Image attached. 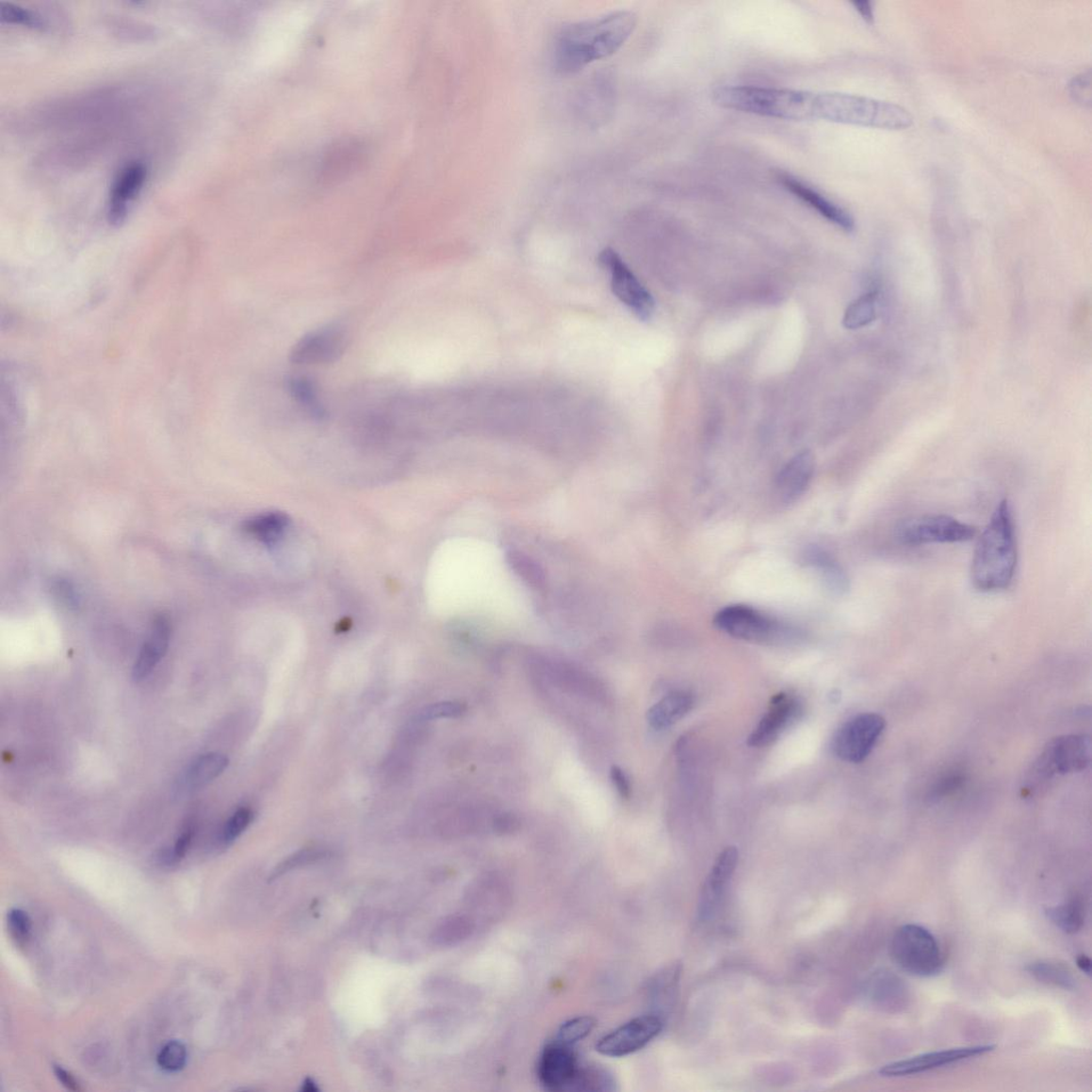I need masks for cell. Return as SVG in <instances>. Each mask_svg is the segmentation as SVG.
Here are the masks:
<instances>
[{
  "instance_id": "1",
  "label": "cell",
  "mask_w": 1092,
  "mask_h": 1092,
  "mask_svg": "<svg viewBox=\"0 0 1092 1092\" xmlns=\"http://www.w3.org/2000/svg\"><path fill=\"white\" fill-rule=\"evenodd\" d=\"M445 564V589L452 610H497L514 587L498 549L488 542L463 540L451 546Z\"/></svg>"
},
{
  "instance_id": "2",
  "label": "cell",
  "mask_w": 1092,
  "mask_h": 1092,
  "mask_svg": "<svg viewBox=\"0 0 1092 1092\" xmlns=\"http://www.w3.org/2000/svg\"><path fill=\"white\" fill-rule=\"evenodd\" d=\"M636 25L634 12L617 11L563 27L555 39L556 71L562 75L576 74L593 62L609 58L627 41Z\"/></svg>"
},
{
  "instance_id": "3",
  "label": "cell",
  "mask_w": 1092,
  "mask_h": 1092,
  "mask_svg": "<svg viewBox=\"0 0 1092 1092\" xmlns=\"http://www.w3.org/2000/svg\"><path fill=\"white\" fill-rule=\"evenodd\" d=\"M1018 564V544L1013 508L1002 500L978 539L970 564V579L982 593L1007 589Z\"/></svg>"
},
{
  "instance_id": "4",
  "label": "cell",
  "mask_w": 1092,
  "mask_h": 1092,
  "mask_svg": "<svg viewBox=\"0 0 1092 1092\" xmlns=\"http://www.w3.org/2000/svg\"><path fill=\"white\" fill-rule=\"evenodd\" d=\"M720 106L782 120H820V93L759 87H724L714 91Z\"/></svg>"
},
{
  "instance_id": "5",
  "label": "cell",
  "mask_w": 1092,
  "mask_h": 1092,
  "mask_svg": "<svg viewBox=\"0 0 1092 1092\" xmlns=\"http://www.w3.org/2000/svg\"><path fill=\"white\" fill-rule=\"evenodd\" d=\"M821 120L880 129H907L911 113L893 103L845 93H821Z\"/></svg>"
},
{
  "instance_id": "6",
  "label": "cell",
  "mask_w": 1092,
  "mask_h": 1092,
  "mask_svg": "<svg viewBox=\"0 0 1092 1092\" xmlns=\"http://www.w3.org/2000/svg\"><path fill=\"white\" fill-rule=\"evenodd\" d=\"M714 625L726 635L758 644H790L802 637L797 629L747 605L726 606L716 613Z\"/></svg>"
},
{
  "instance_id": "7",
  "label": "cell",
  "mask_w": 1092,
  "mask_h": 1092,
  "mask_svg": "<svg viewBox=\"0 0 1092 1092\" xmlns=\"http://www.w3.org/2000/svg\"><path fill=\"white\" fill-rule=\"evenodd\" d=\"M891 956L904 972L918 977L936 976L944 966L940 945L935 936L917 924L903 925L896 930Z\"/></svg>"
},
{
  "instance_id": "8",
  "label": "cell",
  "mask_w": 1092,
  "mask_h": 1092,
  "mask_svg": "<svg viewBox=\"0 0 1092 1092\" xmlns=\"http://www.w3.org/2000/svg\"><path fill=\"white\" fill-rule=\"evenodd\" d=\"M976 529L950 515L926 514L901 522L895 529V539L905 546L937 544H959L973 539Z\"/></svg>"
},
{
  "instance_id": "9",
  "label": "cell",
  "mask_w": 1092,
  "mask_h": 1092,
  "mask_svg": "<svg viewBox=\"0 0 1092 1092\" xmlns=\"http://www.w3.org/2000/svg\"><path fill=\"white\" fill-rule=\"evenodd\" d=\"M1091 762V741L1086 735L1059 736L1049 742L1033 766L1035 784L1046 782L1055 774L1078 773Z\"/></svg>"
},
{
  "instance_id": "10",
  "label": "cell",
  "mask_w": 1092,
  "mask_h": 1092,
  "mask_svg": "<svg viewBox=\"0 0 1092 1092\" xmlns=\"http://www.w3.org/2000/svg\"><path fill=\"white\" fill-rule=\"evenodd\" d=\"M598 263L611 274L612 293L627 305L636 317L648 321L655 311L654 298L639 281L633 271L623 262L616 251L608 248L598 255Z\"/></svg>"
},
{
  "instance_id": "11",
  "label": "cell",
  "mask_w": 1092,
  "mask_h": 1092,
  "mask_svg": "<svg viewBox=\"0 0 1092 1092\" xmlns=\"http://www.w3.org/2000/svg\"><path fill=\"white\" fill-rule=\"evenodd\" d=\"M886 727V719L873 713H865L849 719L832 741L835 755L848 763H861L867 758Z\"/></svg>"
},
{
  "instance_id": "12",
  "label": "cell",
  "mask_w": 1092,
  "mask_h": 1092,
  "mask_svg": "<svg viewBox=\"0 0 1092 1092\" xmlns=\"http://www.w3.org/2000/svg\"><path fill=\"white\" fill-rule=\"evenodd\" d=\"M664 1018L650 1014L633 1019L598 1040L595 1049L608 1057H623L648 1046L664 1029Z\"/></svg>"
},
{
  "instance_id": "13",
  "label": "cell",
  "mask_w": 1092,
  "mask_h": 1092,
  "mask_svg": "<svg viewBox=\"0 0 1092 1092\" xmlns=\"http://www.w3.org/2000/svg\"><path fill=\"white\" fill-rule=\"evenodd\" d=\"M994 1046H975L930 1051V1053L913 1056L903 1061L888 1064L879 1070L881 1077L901 1078L909 1077L950 1066L970 1058H975L990 1053Z\"/></svg>"
},
{
  "instance_id": "14",
  "label": "cell",
  "mask_w": 1092,
  "mask_h": 1092,
  "mask_svg": "<svg viewBox=\"0 0 1092 1092\" xmlns=\"http://www.w3.org/2000/svg\"><path fill=\"white\" fill-rule=\"evenodd\" d=\"M579 1063L572 1046L553 1040L547 1043L539 1058L538 1079L549 1091L570 1090Z\"/></svg>"
},
{
  "instance_id": "15",
  "label": "cell",
  "mask_w": 1092,
  "mask_h": 1092,
  "mask_svg": "<svg viewBox=\"0 0 1092 1092\" xmlns=\"http://www.w3.org/2000/svg\"><path fill=\"white\" fill-rule=\"evenodd\" d=\"M803 707L794 695L787 693L774 694L766 715L760 720L748 739L751 747L771 745L781 733L802 714Z\"/></svg>"
},
{
  "instance_id": "16",
  "label": "cell",
  "mask_w": 1092,
  "mask_h": 1092,
  "mask_svg": "<svg viewBox=\"0 0 1092 1092\" xmlns=\"http://www.w3.org/2000/svg\"><path fill=\"white\" fill-rule=\"evenodd\" d=\"M739 851L734 846L724 849L718 856L703 885L699 902V919L708 921L714 916L726 892L739 864Z\"/></svg>"
},
{
  "instance_id": "17",
  "label": "cell",
  "mask_w": 1092,
  "mask_h": 1092,
  "mask_svg": "<svg viewBox=\"0 0 1092 1092\" xmlns=\"http://www.w3.org/2000/svg\"><path fill=\"white\" fill-rule=\"evenodd\" d=\"M346 337L336 328L321 329L306 334L290 352V360L296 364H326L334 362L344 352Z\"/></svg>"
},
{
  "instance_id": "18",
  "label": "cell",
  "mask_w": 1092,
  "mask_h": 1092,
  "mask_svg": "<svg viewBox=\"0 0 1092 1092\" xmlns=\"http://www.w3.org/2000/svg\"><path fill=\"white\" fill-rule=\"evenodd\" d=\"M147 180V168L139 161L126 166L112 185L108 201V220L120 224L125 220L129 206L139 196Z\"/></svg>"
},
{
  "instance_id": "19",
  "label": "cell",
  "mask_w": 1092,
  "mask_h": 1092,
  "mask_svg": "<svg viewBox=\"0 0 1092 1092\" xmlns=\"http://www.w3.org/2000/svg\"><path fill=\"white\" fill-rule=\"evenodd\" d=\"M814 473L815 459L810 451L805 450L791 458L775 479V493L781 503H795L802 497L810 487Z\"/></svg>"
},
{
  "instance_id": "20",
  "label": "cell",
  "mask_w": 1092,
  "mask_h": 1092,
  "mask_svg": "<svg viewBox=\"0 0 1092 1092\" xmlns=\"http://www.w3.org/2000/svg\"><path fill=\"white\" fill-rule=\"evenodd\" d=\"M779 180L784 187L795 194L797 198L804 201L821 216L826 218L831 223L846 232H852L855 229V220L852 215L844 208L824 198L819 191L808 187L807 185L789 174H780Z\"/></svg>"
},
{
  "instance_id": "21",
  "label": "cell",
  "mask_w": 1092,
  "mask_h": 1092,
  "mask_svg": "<svg viewBox=\"0 0 1092 1092\" xmlns=\"http://www.w3.org/2000/svg\"><path fill=\"white\" fill-rule=\"evenodd\" d=\"M170 637H171L170 621L164 614H161L154 620L150 635L135 661L134 681H143L153 673V670L156 668L168 651Z\"/></svg>"
},
{
  "instance_id": "22",
  "label": "cell",
  "mask_w": 1092,
  "mask_h": 1092,
  "mask_svg": "<svg viewBox=\"0 0 1092 1092\" xmlns=\"http://www.w3.org/2000/svg\"><path fill=\"white\" fill-rule=\"evenodd\" d=\"M693 708V694L687 692H675L653 706L646 718L653 729L664 730L679 722Z\"/></svg>"
},
{
  "instance_id": "23",
  "label": "cell",
  "mask_w": 1092,
  "mask_h": 1092,
  "mask_svg": "<svg viewBox=\"0 0 1092 1092\" xmlns=\"http://www.w3.org/2000/svg\"><path fill=\"white\" fill-rule=\"evenodd\" d=\"M229 766V758L222 754L210 752L194 759L185 772L183 783L190 790L207 786L221 775Z\"/></svg>"
},
{
  "instance_id": "24",
  "label": "cell",
  "mask_w": 1092,
  "mask_h": 1092,
  "mask_svg": "<svg viewBox=\"0 0 1092 1092\" xmlns=\"http://www.w3.org/2000/svg\"><path fill=\"white\" fill-rule=\"evenodd\" d=\"M806 562L820 573L824 584L831 592L842 595L848 589V579L845 571L840 567L835 557L820 547L808 548Z\"/></svg>"
},
{
  "instance_id": "25",
  "label": "cell",
  "mask_w": 1092,
  "mask_h": 1092,
  "mask_svg": "<svg viewBox=\"0 0 1092 1092\" xmlns=\"http://www.w3.org/2000/svg\"><path fill=\"white\" fill-rule=\"evenodd\" d=\"M873 1000L879 1005L899 1011L908 1001V989L893 972H880L872 983Z\"/></svg>"
},
{
  "instance_id": "26",
  "label": "cell",
  "mask_w": 1092,
  "mask_h": 1092,
  "mask_svg": "<svg viewBox=\"0 0 1092 1092\" xmlns=\"http://www.w3.org/2000/svg\"><path fill=\"white\" fill-rule=\"evenodd\" d=\"M1026 970L1039 983L1053 986L1066 991L1077 989V978H1075L1071 969L1061 962L1054 960L1034 961L1026 967Z\"/></svg>"
},
{
  "instance_id": "27",
  "label": "cell",
  "mask_w": 1092,
  "mask_h": 1092,
  "mask_svg": "<svg viewBox=\"0 0 1092 1092\" xmlns=\"http://www.w3.org/2000/svg\"><path fill=\"white\" fill-rule=\"evenodd\" d=\"M288 392L299 407L313 417L322 418L326 416L318 396L317 385L311 379L304 376H293L287 380Z\"/></svg>"
},
{
  "instance_id": "28",
  "label": "cell",
  "mask_w": 1092,
  "mask_h": 1092,
  "mask_svg": "<svg viewBox=\"0 0 1092 1092\" xmlns=\"http://www.w3.org/2000/svg\"><path fill=\"white\" fill-rule=\"evenodd\" d=\"M1047 916L1066 934H1077L1085 924V905L1080 897L1074 896L1069 902L1049 908Z\"/></svg>"
},
{
  "instance_id": "29",
  "label": "cell",
  "mask_w": 1092,
  "mask_h": 1092,
  "mask_svg": "<svg viewBox=\"0 0 1092 1092\" xmlns=\"http://www.w3.org/2000/svg\"><path fill=\"white\" fill-rule=\"evenodd\" d=\"M877 296L876 291H870L849 304L844 314L843 326L848 330H857L875 320Z\"/></svg>"
},
{
  "instance_id": "30",
  "label": "cell",
  "mask_w": 1092,
  "mask_h": 1092,
  "mask_svg": "<svg viewBox=\"0 0 1092 1092\" xmlns=\"http://www.w3.org/2000/svg\"><path fill=\"white\" fill-rule=\"evenodd\" d=\"M614 1089L612 1075L602 1068L579 1066L570 1090L574 1091H610Z\"/></svg>"
},
{
  "instance_id": "31",
  "label": "cell",
  "mask_w": 1092,
  "mask_h": 1092,
  "mask_svg": "<svg viewBox=\"0 0 1092 1092\" xmlns=\"http://www.w3.org/2000/svg\"><path fill=\"white\" fill-rule=\"evenodd\" d=\"M286 523L287 521L285 515L272 513L258 516L256 519L249 521L246 525V530L256 538L266 542V544H271L285 530Z\"/></svg>"
},
{
  "instance_id": "32",
  "label": "cell",
  "mask_w": 1092,
  "mask_h": 1092,
  "mask_svg": "<svg viewBox=\"0 0 1092 1092\" xmlns=\"http://www.w3.org/2000/svg\"><path fill=\"white\" fill-rule=\"evenodd\" d=\"M595 1027V1020L593 1017L584 1016L574 1018L561 1026L554 1040L573 1047L579 1041L589 1036Z\"/></svg>"
},
{
  "instance_id": "33",
  "label": "cell",
  "mask_w": 1092,
  "mask_h": 1092,
  "mask_svg": "<svg viewBox=\"0 0 1092 1092\" xmlns=\"http://www.w3.org/2000/svg\"><path fill=\"white\" fill-rule=\"evenodd\" d=\"M0 19L4 23L12 24V25L34 29H43L45 27V22L41 16L25 9V8L10 3L0 6Z\"/></svg>"
},
{
  "instance_id": "34",
  "label": "cell",
  "mask_w": 1092,
  "mask_h": 1092,
  "mask_svg": "<svg viewBox=\"0 0 1092 1092\" xmlns=\"http://www.w3.org/2000/svg\"><path fill=\"white\" fill-rule=\"evenodd\" d=\"M253 813L248 807H240L224 823L221 830L220 842L230 845L244 833L253 822Z\"/></svg>"
},
{
  "instance_id": "35",
  "label": "cell",
  "mask_w": 1092,
  "mask_h": 1092,
  "mask_svg": "<svg viewBox=\"0 0 1092 1092\" xmlns=\"http://www.w3.org/2000/svg\"><path fill=\"white\" fill-rule=\"evenodd\" d=\"M186 1062H187V1051L181 1042L177 1041L167 1043L157 1056L158 1066L168 1072L182 1070Z\"/></svg>"
},
{
  "instance_id": "36",
  "label": "cell",
  "mask_w": 1092,
  "mask_h": 1092,
  "mask_svg": "<svg viewBox=\"0 0 1092 1092\" xmlns=\"http://www.w3.org/2000/svg\"><path fill=\"white\" fill-rule=\"evenodd\" d=\"M325 856H326V852L322 851V849H318V848L302 849V851L298 852V853L294 854L293 856H288L285 861H283L279 865L277 870L274 871L273 876L277 877V876L281 875V873H283V872L297 869L299 867H303V865H305V864H310V863H313L315 861H318V860L322 859V857Z\"/></svg>"
},
{
  "instance_id": "37",
  "label": "cell",
  "mask_w": 1092,
  "mask_h": 1092,
  "mask_svg": "<svg viewBox=\"0 0 1092 1092\" xmlns=\"http://www.w3.org/2000/svg\"><path fill=\"white\" fill-rule=\"evenodd\" d=\"M465 711L466 706L465 703L456 701L439 702L425 708L422 713H420V718L423 720L458 718L465 715Z\"/></svg>"
},
{
  "instance_id": "38",
  "label": "cell",
  "mask_w": 1092,
  "mask_h": 1092,
  "mask_svg": "<svg viewBox=\"0 0 1092 1092\" xmlns=\"http://www.w3.org/2000/svg\"><path fill=\"white\" fill-rule=\"evenodd\" d=\"M196 832V823L188 821L184 824L181 835L177 837L172 851L166 853V860L170 863L180 862L187 854Z\"/></svg>"
},
{
  "instance_id": "39",
  "label": "cell",
  "mask_w": 1092,
  "mask_h": 1092,
  "mask_svg": "<svg viewBox=\"0 0 1092 1092\" xmlns=\"http://www.w3.org/2000/svg\"><path fill=\"white\" fill-rule=\"evenodd\" d=\"M8 924H9L11 935L19 944L28 940L31 932V920L26 912L12 909L8 914Z\"/></svg>"
},
{
  "instance_id": "40",
  "label": "cell",
  "mask_w": 1092,
  "mask_h": 1092,
  "mask_svg": "<svg viewBox=\"0 0 1092 1092\" xmlns=\"http://www.w3.org/2000/svg\"><path fill=\"white\" fill-rule=\"evenodd\" d=\"M1069 91L1074 102L1083 105V106H1090L1091 105V73H1081L1080 75L1074 77L1070 86Z\"/></svg>"
},
{
  "instance_id": "41",
  "label": "cell",
  "mask_w": 1092,
  "mask_h": 1092,
  "mask_svg": "<svg viewBox=\"0 0 1092 1092\" xmlns=\"http://www.w3.org/2000/svg\"><path fill=\"white\" fill-rule=\"evenodd\" d=\"M962 782H964V776L961 774H951L949 775H944L940 781H937L935 784L932 790H930L929 799L937 800L951 794V792H953L954 790H957L961 786Z\"/></svg>"
},
{
  "instance_id": "42",
  "label": "cell",
  "mask_w": 1092,
  "mask_h": 1092,
  "mask_svg": "<svg viewBox=\"0 0 1092 1092\" xmlns=\"http://www.w3.org/2000/svg\"><path fill=\"white\" fill-rule=\"evenodd\" d=\"M613 786L616 787L619 794L623 798H629L630 796V783L627 775L618 766H613L611 772Z\"/></svg>"
},
{
  "instance_id": "43",
  "label": "cell",
  "mask_w": 1092,
  "mask_h": 1092,
  "mask_svg": "<svg viewBox=\"0 0 1092 1092\" xmlns=\"http://www.w3.org/2000/svg\"><path fill=\"white\" fill-rule=\"evenodd\" d=\"M467 929L463 921H452L441 930V939L455 940L460 934H463Z\"/></svg>"
},
{
  "instance_id": "44",
  "label": "cell",
  "mask_w": 1092,
  "mask_h": 1092,
  "mask_svg": "<svg viewBox=\"0 0 1092 1092\" xmlns=\"http://www.w3.org/2000/svg\"><path fill=\"white\" fill-rule=\"evenodd\" d=\"M54 1072L56 1078L62 1084V1085L72 1091H79L78 1083L73 1075L60 1066H54Z\"/></svg>"
},
{
  "instance_id": "45",
  "label": "cell",
  "mask_w": 1092,
  "mask_h": 1092,
  "mask_svg": "<svg viewBox=\"0 0 1092 1092\" xmlns=\"http://www.w3.org/2000/svg\"><path fill=\"white\" fill-rule=\"evenodd\" d=\"M853 5L855 6L856 11L861 14L862 18L865 21H867L869 23L873 22V10H872V3H870V2H855V3H853Z\"/></svg>"
},
{
  "instance_id": "46",
  "label": "cell",
  "mask_w": 1092,
  "mask_h": 1092,
  "mask_svg": "<svg viewBox=\"0 0 1092 1092\" xmlns=\"http://www.w3.org/2000/svg\"><path fill=\"white\" fill-rule=\"evenodd\" d=\"M1077 966L1082 970V972L1087 974L1088 976L1091 974V960L1088 956H1086V954H1080V956L1077 958Z\"/></svg>"
}]
</instances>
